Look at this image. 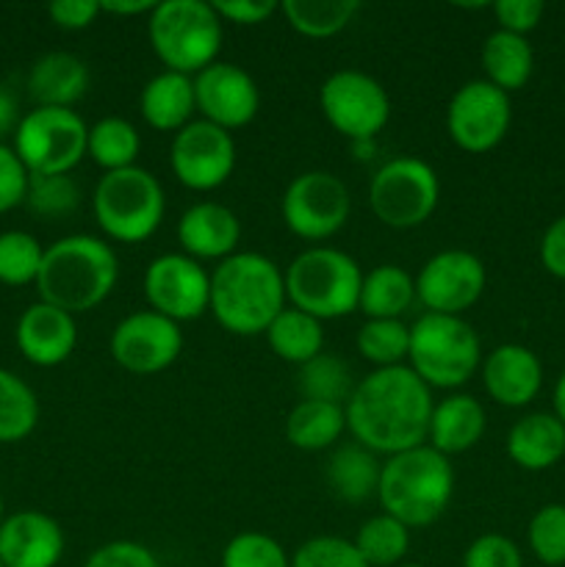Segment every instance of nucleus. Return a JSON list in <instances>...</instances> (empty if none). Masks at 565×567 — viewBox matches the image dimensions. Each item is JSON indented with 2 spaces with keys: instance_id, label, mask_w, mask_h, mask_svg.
Listing matches in <instances>:
<instances>
[{
  "instance_id": "f257e3e1",
  "label": "nucleus",
  "mask_w": 565,
  "mask_h": 567,
  "mask_svg": "<svg viewBox=\"0 0 565 567\" xmlns=\"http://www.w3.org/2000/svg\"><path fill=\"white\" fill-rule=\"evenodd\" d=\"M432 408L435 399L430 388L408 365H393L374 369L355 382L343 413L355 443L377 457H393L408 449L424 446Z\"/></svg>"
},
{
  "instance_id": "f03ea898",
  "label": "nucleus",
  "mask_w": 565,
  "mask_h": 567,
  "mask_svg": "<svg viewBox=\"0 0 565 567\" xmlns=\"http://www.w3.org/2000/svg\"><path fill=\"white\" fill-rule=\"evenodd\" d=\"M286 299V277L260 252H236L210 275V313L222 330L242 338L264 336Z\"/></svg>"
},
{
  "instance_id": "7ed1b4c3",
  "label": "nucleus",
  "mask_w": 565,
  "mask_h": 567,
  "mask_svg": "<svg viewBox=\"0 0 565 567\" xmlns=\"http://www.w3.org/2000/svg\"><path fill=\"white\" fill-rule=\"evenodd\" d=\"M120 280V260L105 238L64 236L44 247L37 277L39 299L66 313H89L111 297Z\"/></svg>"
},
{
  "instance_id": "20e7f679",
  "label": "nucleus",
  "mask_w": 565,
  "mask_h": 567,
  "mask_svg": "<svg viewBox=\"0 0 565 567\" xmlns=\"http://www.w3.org/2000/svg\"><path fill=\"white\" fill-rule=\"evenodd\" d=\"M454 496L452 460L432 446H415L386 457L377 502L382 513L413 529L432 526Z\"/></svg>"
},
{
  "instance_id": "39448f33",
  "label": "nucleus",
  "mask_w": 565,
  "mask_h": 567,
  "mask_svg": "<svg viewBox=\"0 0 565 567\" xmlns=\"http://www.w3.org/2000/svg\"><path fill=\"white\" fill-rule=\"evenodd\" d=\"M482 365V341L463 316L421 313L410 324L408 369L430 391H458Z\"/></svg>"
},
{
  "instance_id": "423d86ee",
  "label": "nucleus",
  "mask_w": 565,
  "mask_h": 567,
  "mask_svg": "<svg viewBox=\"0 0 565 567\" xmlns=\"http://www.w3.org/2000/svg\"><path fill=\"white\" fill-rule=\"evenodd\" d=\"M286 299L291 308L314 316L321 324L358 310L360 271L358 260L336 247H308L286 266Z\"/></svg>"
},
{
  "instance_id": "0eeeda50",
  "label": "nucleus",
  "mask_w": 565,
  "mask_h": 567,
  "mask_svg": "<svg viewBox=\"0 0 565 567\" xmlns=\"http://www.w3.org/2000/svg\"><path fill=\"white\" fill-rule=\"evenodd\" d=\"M222 17L205 0H164L155 3L147 22L153 53L170 72L197 75L219 61Z\"/></svg>"
},
{
  "instance_id": "6e6552de",
  "label": "nucleus",
  "mask_w": 565,
  "mask_h": 567,
  "mask_svg": "<svg viewBox=\"0 0 565 567\" xmlns=\"http://www.w3.org/2000/svg\"><path fill=\"white\" fill-rule=\"evenodd\" d=\"M94 221L105 238L142 244L158 233L166 214V194L158 177L142 166L105 172L92 194Z\"/></svg>"
},
{
  "instance_id": "1a4fd4ad",
  "label": "nucleus",
  "mask_w": 565,
  "mask_h": 567,
  "mask_svg": "<svg viewBox=\"0 0 565 567\" xmlns=\"http://www.w3.org/2000/svg\"><path fill=\"white\" fill-rule=\"evenodd\" d=\"M441 177L427 161L399 155L386 161L369 183V208L386 227L413 230L435 214Z\"/></svg>"
},
{
  "instance_id": "9d476101",
  "label": "nucleus",
  "mask_w": 565,
  "mask_h": 567,
  "mask_svg": "<svg viewBox=\"0 0 565 567\" xmlns=\"http://www.w3.org/2000/svg\"><path fill=\"white\" fill-rule=\"evenodd\" d=\"M89 125L72 109H33L14 131V153L28 175H70L86 158Z\"/></svg>"
},
{
  "instance_id": "9b49d317",
  "label": "nucleus",
  "mask_w": 565,
  "mask_h": 567,
  "mask_svg": "<svg viewBox=\"0 0 565 567\" xmlns=\"http://www.w3.org/2000/svg\"><path fill=\"white\" fill-rule=\"evenodd\" d=\"M319 109L327 125L355 144H366L391 122V97L369 72L338 70L319 86Z\"/></svg>"
},
{
  "instance_id": "f8f14e48",
  "label": "nucleus",
  "mask_w": 565,
  "mask_h": 567,
  "mask_svg": "<svg viewBox=\"0 0 565 567\" xmlns=\"http://www.w3.org/2000/svg\"><path fill=\"white\" fill-rule=\"evenodd\" d=\"M280 214L288 230L302 241H327L349 221L352 197L338 175L310 169L288 183L280 199Z\"/></svg>"
},
{
  "instance_id": "ddd939ff",
  "label": "nucleus",
  "mask_w": 565,
  "mask_h": 567,
  "mask_svg": "<svg viewBox=\"0 0 565 567\" xmlns=\"http://www.w3.org/2000/svg\"><path fill=\"white\" fill-rule=\"evenodd\" d=\"M513 122L510 94L485 78L463 83L446 105V133L463 153L482 155L504 142Z\"/></svg>"
},
{
  "instance_id": "4468645a",
  "label": "nucleus",
  "mask_w": 565,
  "mask_h": 567,
  "mask_svg": "<svg viewBox=\"0 0 565 567\" xmlns=\"http://www.w3.org/2000/svg\"><path fill=\"white\" fill-rule=\"evenodd\" d=\"M238 150L233 133L205 120L188 122L172 136L170 166L177 183L192 192H216L233 177Z\"/></svg>"
},
{
  "instance_id": "2eb2a0df",
  "label": "nucleus",
  "mask_w": 565,
  "mask_h": 567,
  "mask_svg": "<svg viewBox=\"0 0 565 567\" xmlns=\"http://www.w3.org/2000/svg\"><path fill=\"white\" fill-rule=\"evenodd\" d=\"M142 288L150 310L175 324L199 319L210 308V275L199 260L183 252H164L150 260Z\"/></svg>"
},
{
  "instance_id": "dca6fc26",
  "label": "nucleus",
  "mask_w": 565,
  "mask_h": 567,
  "mask_svg": "<svg viewBox=\"0 0 565 567\" xmlns=\"http://www.w3.org/2000/svg\"><path fill=\"white\" fill-rule=\"evenodd\" d=\"M487 286V271L482 258L465 249L435 252L415 277V299L427 313L463 316L482 299Z\"/></svg>"
},
{
  "instance_id": "f3484780",
  "label": "nucleus",
  "mask_w": 565,
  "mask_h": 567,
  "mask_svg": "<svg viewBox=\"0 0 565 567\" xmlns=\"http://www.w3.org/2000/svg\"><path fill=\"white\" fill-rule=\"evenodd\" d=\"M181 324L155 310H136V313L125 316L111 332V358L127 374H161L181 358Z\"/></svg>"
},
{
  "instance_id": "a211bd4d",
  "label": "nucleus",
  "mask_w": 565,
  "mask_h": 567,
  "mask_svg": "<svg viewBox=\"0 0 565 567\" xmlns=\"http://www.w3.org/2000/svg\"><path fill=\"white\" fill-rule=\"evenodd\" d=\"M199 120L233 133L247 127L260 111V89L247 70L230 61H214L194 75Z\"/></svg>"
},
{
  "instance_id": "6ab92c4d",
  "label": "nucleus",
  "mask_w": 565,
  "mask_h": 567,
  "mask_svg": "<svg viewBox=\"0 0 565 567\" xmlns=\"http://www.w3.org/2000/svg\"><path fill=\"white\" fill-rule=\"evenodd\" d=\"M64 529L39 509H20L0 524V563L3 567H55L64 557Z\"/></svg>"
},
{
  "instance_id": "aec40b11",
  "label": "nucleus",
  "mask_w": 565,
  "mask_h": 567,
  "mask_svg": "<svg viewBox=\"0 0 565 567\" xmlns=\"http://www.w3.org/2000/svg\"><path fill=\"white\" fill-rule=\"evenodd\" d=\"M14 341L28 363L39 369H55L66 363L78 347L75 316L39 299L28 305L17 319Z\"/></svg>"
},
{
  "instance_id": "412c9836",
  "label": "nucleus",
  "mask_w": 565,
  "mask_h": 567,
  "mask_svg": "<svg viewBox=\"0 0 565 567\" xmlns=\"http://www.w3.org/2000/svg\"><path fill=\"white\" fill-rule=\"evenodd\" d=\"M487 396L510 410H521L537 399L543 388V363L524 343H502L485 354L480 365Z\"/></svg>"
},
{
  "instance_id": "4be33fe9",
  "label": "nucleus",
  "mask_w": 565,
  "mask_h": 567,
  "mask_svg": "<svg viewBox=\"0 0 565 567\" xmlns=\"http://www.w3.org/2000/svg\"><path fill=\"white\" fill-rule=\"evenodd\" d=\"M242 241V221L227 205L203 199L183 210L177 219V244L181 252L194 260H216L222 264L225 258L238 252Z\"/></svg>"
},
{
  "instance_id": "5701e85b",
  "label": "nucleus",
  "mask_w": 565,
  "mask_h": 567,
  "mask_svg": "<svg viewBox=\"0 0 565 567\" xmlns=\"http://www.w3.org/2000/svg\"><path fill=\"white\" fill-rule=\"evenodd\" d=\"M487 413L482 402L471 393H449L435 402L427 430V446L441 452L443 457L465 454L485 437Z\"/></svg>"
},
{
  "instance_id": "b1692460",
  "label": "nucleus",
  "mask_w": 565,
  "mask_h": 567,
  "mask_svg": "<svg viewBox=\"0 0 565 567\" xmlns=\"http://www.w3.org/2000/svg\"><path fill=\"white\" fill-rule=\"evenodd\" d=\"M89 92V66L81 55L53 50L33 61L28 94L37 109H72Z\"/></svg>"
},
{
  "instance_id": "393cba45",
  "label": "nucleus",
  "mask_w": 565,
  "mask_h": 567,
  "mask_svg": "<svg viewBox=\"0 0 565 567\" xmlns=\"http://www.w3.org/2000/svg\"><path fill=\"white\" fill-rule=\"evenodd\" d=\"M197 97H194V78L181 72H158L150 78L138 94V114L153 131L177 133L194 122Z\"/></svg>"
},
{
  "instance_id": "a878e982",
  "label": "nucleus",
  "mask_w": 565,
  "mask_h": 567,
  "mask_svg": "<svg viewBox=\"0 0 565 567\" xmlns=\"http://www.w3.org/2000/svg\"><path fill=\"white\" fill-rule=\"evenodd\" d=\"M507 457L532 474L554 468L565 457V424L554 413H526L510 426Z\"/></svg>"
},
{
  "instance_id": "bb28decb",
  "label": "nucleus",
  "mask_w": 565,
  "mask_h": 567,
  "mask_svg": "<svg viewBox=\"0 0 565 567\" xmlns=\"http://www.w3.org/2000/svg\"><path fill=\"white\" fill-rule=\"evenodd\" d=\"M380 471L382 463L377 454L363 449L360 443H347L338 446L327 460V485H330L332 496L341 498L347 504H363L371 496H377L380 487Z\"/></svg>"
},
{
  "instance_id": "cd10ccee",
  "label": "nucleus",
  "mask_w": 565,
  "mask_h": 567,
  "mask_svg": "<svg viewBox=\"0 0 565 567\" xmlns=\"http://www.w3.org/2000/svg\"><path fill=\"white\" fill-rule=\"evenodd\" d=\"M415 302V277L393 264L374 266L360 282L358 310L366 319H402Z\"/></svg>"
},
{
  "instance_id": "c85d7f7f",
  "label": "nucleus",
  "mask_w": 565,
  "mask_h": 567,
  "mask_svg": "<svg viewBox=\"0 0 565 567\" xmlns=\"http://www.w3.org/2000/svg\"><path fill=\"white\" fill-rule=\"evenodd\" d=\"M347 432L343 404L299 399L286 415V437L299 452H327Z\"/></svg>"
},
{
  "instance_id": "c756f323",
  "label": "nucleus",
  "mask_w": 565,
  "mask_h": 567,
  "mask_svg": "<svg viewBox=\"0 0 565 567\" xmlns=\"http://www.w3.org/2000/svg\"><path fill=\"white\" fill-rule=\"evenodd\" d=\"M482 70L485 81L502 92L510 94L524 89L535 72V50L530 39L496 28L482 44Z\"/></svg>"
},
{
  "instance_id": "7c9ffc66",
  "label": "nucleus",
  "mask_w": 565,
  "mask_h": 567,
  "mask_svg": "<svg viewBox=\"0 0 565 567\" xmlns=\"http://www.w3.org/2000/svg\"><path fill=\"white\" fill-rule=\"evenodd\" d=\"M264 336L271 352L294 365H305L325 352V324L314 316L291 308V305H286L277 313V319L266 327Z\"/></svg>"
},
{
  "instance_id": "2f4dec72",
  "label": "nucleus",
  "mask_w": 565,
  "mask_h": 567,
  "mask_svg": "<svg viewBox=\"0 0 565 567\" xmlns=\"http://www.w3.org/2000/svg\"><path fill=\"white\" fill-rule=\"evenodd\" d=\"M282 17L305 39L338 37L358 17V0H282Z\"/></svg>"
},
{
  "instance_id": "473e14b6",
  "label": "nucleus",
  "mask_w": 565,
  "mask_h": 567,
  "mask_svg": "<svg viewBox=\"0 0 565 567\" xmlns=\"http://www.w3.org/2000/svg\"><path fill=\"white\" fill-rule=\"evenodd\" d=\"M142 153V136L125 116H103L89 125L86 155L105 172H120L136 166Z\"/></svg>"
},
{
  "instance_id": "72a5a7b5",
  "label": "nucleus",
  "mask_w": 565,
  "mask_h": 567,
  "mask_svg": "<svg viewBox=\"0 0 565 567\" xmlns=\"http://www.w3.org/2000/svg\"><path fill=\"white\" fill-rule=\"evenodd\" d=\"M39 399L14 371L0 369V443H20L37 430Z\"/></svg>"
},
{
  "instance_id": "f704fd0d",
  "label": "nucleus",
  "mask_w": 565,
  "mask_h": 567,
  "mask_svg": "<svg viewBox=\"0 0 565 567\" xmlns=\"http://www.w3.org/2000/svg\"><path fill=\"white\" fill-rule=\"evenodd\" d=\"M352 543L369 567H399L410 551V529L391 515L380 513L363 520Z\"/></svg>"
},
{
  "instance_id": "c9c22d12",
  "label": "nucleus",
  "mask_w": 565,
  "mask_h": 567,
  "mask_svg": "<svg viewBox=\"0 0 565 567\" xmlns=\"http://www.w3.org/2000/svg\"><path fill=\"white\" fill-rule=\"evenodd\" d=\"M355 347L363 360L374 369H393L408 365L410 327L402 319H366L360 324Z\"/></svg>"
},
{
  "instance_id": "e433bc0d",
  "label": "nucleus",
  "mask_w": 565,
  "mask_h": 567,
  "mask_svg": "<svg viewBox=\"0 0 565 567\" xmlns=\"http://www.w3.org/2000/svg\"><path fill=\"white\" fill-rule=\"evenodd\" d=\"M297 388L299 393H302V399L347 404V399L352 396L355 391V377H352V369H349L338 354L321 352L319 358L299 365Z\"/></svg>"
},
{
  "instance_id": "4c0bfd02",
  "label": "nucleus",
  "mask_w": 565,
  "mask_h": 567,
  "mask_svg": "<svg viewBox=\"0 0 565 567\" xmlns=\"http://www.w3.org/2000/svg\"><path fill=\"white\" fill-rule=\"evenodd\" d=\"M44 247L37 236L25 230L0 233V282L11 288L37 286L42 269Z\"/></svg>"
},
{
  "instance_id": "58836bf2",
  "label": "nucleus",
  "mask_w": 565,
  "mask_h": 567,
  "mask_svg": "<svg viewBox=\"0 0 565 567\" xmlns=\"http://www.w3.org/2000/svg\"><path fill=\"white\" fill-rule=\"evenodd\" d=\"M25 205L42 219H64L81 205V188L70 175H31Z\"/></svg>"
},
{
  "instance_id": "ea45409f",
  "label": "nucleus",
  "mask_w": 565,
  "mask_h": 567,
  "mask_svg": "<svg viewBox=\"0 0 565 567\" xmlns=\"http://www.w3.org/2000/svg\"><path fill=\"white\" fill-rule=\"evenodd\" d=\"M526 540L543 567H565V504H543L526 526Z\"/></svg>"
},
{
  "instance_id": "a19ab883",
  "label": "nucleus",
  "mask_w": 565,
  "mask_h": 567,
  "mask_svg": "<svg viewBox=\"0 0 565 567\" xmlns=\"http://www.w3.org/2000/svg\"><path fill=\"white\" fill-rule=\"evenodd\" d=\"M222 567H291V557L271 535L238 532L222 551Z\"/></svg>"
},
{
  "instance_id": "79ce46f5",
  "label": "nucleus",
  "mask_w": 565,
  "mask_h": 567,
  "mask_svg": "<svg viewBox=\"0 0 565 567\" xmlns=\"http://www.w3.org/2000/svg\"><path fill=\"white\" fill-rule=\"evenodd\" d=\"M291 567H369L352 540L338 535H319L305 540L291 554Z\"/></svg>"
},
{
  "instance_id": "37998d69",
  "label": "nucleus",
  "mask_w": 565,
  "mask_h": 567,
  "mask_svg": "<svg viewBox=\"0 0 565 567\" xmlns=\"http://www.w3.org/2000/svg\"><path fill=\"white\" fill-rule=\"evenodd\" d=\"M463 567H524V554L510 537L487 532L465 548Z\"/></svg>"
},
{
  "instance_id": "c03bdc74",
  "label": "nucleus",
  "mask_w": 565,
  "mask_h": 567,
  "mask_svg": "<svg viewBox=\"0 0 565 567\" xmlns=\"http://www.w3.org/2000/svg\"><path fill=\"white\" fill-rule=\"evenodd\" d=\"M28 181H31V175L17 158L14 147L6 142L0 144V216L25 205Z\"/></svg>"
},
{
  "instance_id": "a18cd8bd",
  "label": "nucleus",
  "mask_w": 565,
  "mask_h": 567,
  "mask_svg": "<svg viewBox=\"0 0 565 567\" xmlns=\"http://www.w3.org/2000/svg\"><path fill=\"white\" fill-rule=\"evenodd\" d=\"M83 567H161L158 557L136 540H111L94 548Z\"/></svg>"
},
{
  "instance_id": "49530a36",
  "label": "nucleus",
  "mask_w": 565,
  "mask_h": 567,
  "mask_svg": "<svg viewBox=\"0 0 565 567\" xmlns=\"http://www.w3.org/2000/svg\"><path fill=\"white\" fill-rule=\"evenodd\" d=\"M491 11L499 22V31L526 37V33H532L541 25L546 6L541 0H496Z\"/></svg>"
},
{
  "instance_id": "de8ad7c7",
  "label": "nucleus",
  "mask_w": 565,
  "mask_h": 567,
  "mask_svg": "<svg viewBox=\"0 0 565 567\" xmlns=\"http://www.w3.org/2000/svg\"><path fill=\"white\" fill-rule=\"evenodd\" d=\"M214 9L222 17V22L260 25L280 11V3H275V0H216Z\"/></svg>"
},
{
  "instance_id": "09e8293b",
  "label": "nucleus",
  "mask_w": 565,
  "mask_h": 567,
  "mask_svg": "<svg viewBox=\"0 0 565 567\" xmlns=\"http://www.w3.org/2000/svg\"><path fill=\"white\" fill-rule=\"evenodd\" d=\"M48 14L64 31H83L103 14V6L97 0H55L48 6Z\"/></svg>"
},
{
  "instance_id": "8fccbe9b",
  "label": "nucleus",
  "mask_w": 565,
  "mask_h": 567,
  "mask_svg": "<svg viewBox=\"0 0 565 567\" xmlns=\"http://www.w3.org/2000/svg\"><path fill=\"white\" fill-rule=\"evenodd\" d=\"M541 264L557 280H565V214L546 227L541 238Z\"/></svg>"
},
{
  "instance_id": "3c124183",
  "label": "nucleus",
  "mask_w": 565,
  "mask_h": 567,
  "mask_svg": "<svg viewBox=\"0 0 565 567\" xmlns=\"http://www.w3.org/2000/svg\"><path fill=\"white\" fill-rule=\"evenodd\" d=\"M20 120L22 116L20 109H17V97L0 83V144H3L6 136H14Z\"/></svg>"
},
{
  "instance_id": "603ef678",
  "label": "nucleus",
  "mask_w": 565,
  "mask_h": 567,
  "mask_svg": "<svg viewBox=\"0 0 565 567\" xmlns=\"http://www.w3.org/2000/svg\"><path fill=\"white\" fill-rule=\"evenodd\" d=\"M105 14H120V17H138V14H153L155 3L153 0H103Z\"/></svg>"
},
{
  "instance_id": "864d4df0",
  "label": "nucleus",
  "mask_w": 565,
  "mask_h": 567,
  "mask_svg": "<svg viewBox=\"0 0 565 567\" xmlns=\"http://www.w3.org/2000/svg\"><path fill=\"white\" fill-rule=\"evenodd\" d=\"M552 402H554V415H557V419L565 424V371L557 377V385H554Z\"/></svg>"
},
{
  "instance_id": "5fc2aeb1",
  "label": "nucleus",
  "mask_w": 565,
  "mask_h": 567,
  "mask_svg": "<svg viewBox=\"0 0 565 567\" xmlns=\"http://www.w3.org/2000/svg\"><path fill=\"white\" fill-rule=\"evenodd\" d=\"M6 520V504H3V496H0V524Z\"/></svg>"
},
{
  "instance_id": "6e6d98bb",
  "label": "nucleus",
  "mask_w": 565,
  "mask_h": 567,
  "mask_svg": "<svg viewBox=\"0 0 565 567\" xmlns=\"http://www.w3.org/2000/svg\"><path fill=\"white\" fill-rule=\"evenodd\" d=\"M399 567H427V565H413V563H410V565H404V563H402V565H399Z\"/></svg>"
},
{
  "instance_id": "4d7b16f0",
  "label": "nucleus",
  "mask_w": 565,
  "mask_h": 567,
  "mask_svg": "<svg viewBox=\"0 0 565 567\" xmlns=\"http://www.w3.org/2000/svg\"><path fill=\"white\" fill-rule=\"evenodd\" d=\"M0 567H3V563H0Z\"/></svg>"
}]
</instances>
